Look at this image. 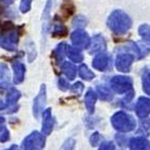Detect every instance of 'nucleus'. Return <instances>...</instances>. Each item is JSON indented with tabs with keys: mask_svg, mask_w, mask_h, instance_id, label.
Returning <instances> with one entry per match:
<instances>
[{
	"mask_svg": "<svg viewBox=\"0 0 150 150\" xmlns=\"http://www.w3.org/2000/svg\"><path fill=\"white\" fill-rule=\"evenodd\" d=\"M107 25L117 35H124L130 30L132 21L125 12L121 10L113 11L107 19Z\"/></svg>",
	"mask_w": 150,
	"mask_h": 150,
	"instance_id": "f257e3e1",
	"label": "nucleus"
},
{
	"mask_svg": "<svg viewBox=\"0 0 150 150\" xmlns=\"http://www.w3.org/2000/svg\"><path fill=\"white\" fill-rule=\"evenodd\" d=\"M19 41V33L15 30L11 22L3 24L2 32L0 33V47L8 52L16 50V45Z\"/></svg>",
	"mask_w": 150,
	"mask_h": 150,
	"instance_id": "f03ea898",
	"label": "nucleus"
},
{
	"mask_svg": "<svg viewBox=\"0 0 150 150\" xmlns=\"http://www.w3.org/2000/svg\"><path fill=\"white\" fill-rule=\"evenodd\" d=\"M111 124L120 132H129L135 128V120L132 115L124 111H119L111 117Z\"/></svg>",
	"mask_w": 150,
	"mask_h": 150,
	"instance_id": "7ed1b4c3",
	"label": "nucleus"
},
{
	"mask_svg": "<svg viewBox=\"0 0 150 150\" xmlns=\"http://www.w3.org/2000/svg\"><path fill=\"white\" fill-rule=\"evenodd\" d=\"M110 86L117 93H127L132 89V80L130 77L115 76L110 80Z\"/></svg>",
	"mask_w": 150,
	"mask_h": 150,
	"instance_id": "20e7f679",
	"label": "nucleus"
},
{
	"mask_svg": "<svg viewBox=\"0 0 150 150\" xmlns=\"http://www.w3.org/2000/svg\"><path fill=\"white\" fill-rule=\"evenodd\" d=\"M45 138L38 131H34L24 139L22 143L23 150H38L44 147Z\"/></svg>",
	"mask_w": 150,
	"mask_h": 150,
	"instance_id": "39448f33",
	"label": "nucleus"
},
{
	"mask_svg": "<svg viewBox=\"0 0 150 150\" xmlns=\"http://www.w3.org/2000/svg\"><path fill=\"white\" fill-rule=\"evenodd\" d=\"M71 42L76 47L87 48L90 44V38L88 34L83 30H77L71 34Z\"/></svg>",
	"mask_w": 150,
	"mask_h": 150,
	"instance_id": "423d86ee",
	"label": "nucleus"
},
{
	"mask_svg": "<svg viewBox=\"0 0 150 150\" xmlns=\"http://www.w3.org/2000/svg\"><path fill=\"white\" fill-rule=\"evenodd\" d=\"M133 60H134V57L131 54H120V55H118L117 60H115V67L119 71L128 73L130 70V66L132 64Z\"/></svg>",
	"mask_w": 150,
	"mask_h": 150,
	"instance_id": "0eeeda50",
	"label": "nucleus"
},
{
	"mask_svg": "<svg viewBox=\"0 0 150 150\" xmlns=\"http://www.w3.org/2000/svg\"><path fill=\"white\" fill-rule=\"evenodd\" d=\"M45 102H46V87L43 84V85H41L40 91H39L37 97L35 98L34 105H33V111H34V115L36 118H38L41 112H43Z\"/></svg>",
	"mask_w": 150,
	"mask_h": 150,
	"instance_id": "6e6552de",
	"label": "nucleus"
},
{
	"mask_svg": "<svg viewBox=\"0 0 150 150\" xmlns=\"http://www.w3.org/2000/svg\"><path fill=\"white\" fill-rule=\"evenodd\" d=\"M20 91L17 90L16 88H11L8 90V95H6V104H5V106L8 107V110L6 111V113H14L17 111L19 106L16 105V102L20 99Z\"/></svg>",
	"mask_w": 150,
	"mask_h": 150,
	"instance_id": "1a4fd4ad",
	"label": "nucleus"
},
{
	"mask_svg": "<svg viewBox=\"0 0 150 150\" xmlns=\"http://www.w3.org/2000/svg\"><path fill=\"white\" fill-rule=\"evenodd\" d=\"M135 112L139 118H147L150 115V99L145 97H141L135 105Z\"/></svg>",
	"mask_w": 150,
	"mask_h": 150,
	"instance_id": "9d476101",
	"label": "nucleus"
},
{
	"mask_svg": "<svg viewBox=\"0 0 150 150\" xmlns=\"http://www.w3.org/2000/svg\"><path fill=\"white\" fill-rule=\"evenodd\" d=\"M43 121H42V132L44 135H48L52 130H53L54 124H55V120H54L53 115H52V109L44 110L42 112Z\"/></svg>",
	"mask_w": 150,
	"mask_h": 150,
	"instance_id": "9b49d317",
	"label": "nucleus"
},
{
	"mask_svg": "<svg viewBox=\"0 0 150 150\" xmlns=\"http://www.w3.org/2000/svg\"><path fill=\"white\" fill-rule=\"evenodd\" d=\"M90 54L99 53V52H104L106 50V41L104 37L101 35H96L90 42Z\"/></svg>",
	"mask_w": 150,
	"mask_h": 150,
	"instance_id": "f8f14e48",
	"label": "nucleus"
},
{
	"mask_svg": "<svg viewBox=\"0 0 150 150\" xmlns=\"http://www.w3.org/2000/svg\"><path fill=\"white\" fill-rule=\"evenodd\" d=\"M109 57L106 54L101 53L93 58V66L97 70H105L109 65Z\"/></svg>",
	"mask_w": 150,
	"mask_h": 150,
	"instance_id": "ddd939ff",
	"label": "nucleus"
},
{
	"mask_svg": "<svg viewBox=\"0 0 150 150\" xmlns=\"http://www.w3.org/2000/svg\"><path fill=\"white\" fill-rule=\"evenodd\" d=\"M130 150H150V142L145 138H133L129 142Z\"/></svg>",
	"mask_w": 150,
	"mask_h": 150,
	"instance_id": "4468645a",
	"label": "nucleus"
},
{
	"mask_svg": "<svg viewBox=\"0 0 150 150\" xmlns=\"http://www.w3.org/2000/svg\"><path fill=\"white\" fill-rule=\"evenodd\" d=\"M13 70H14V83L19 84L23 82L25 76V66L21 62L13 63Z\"/></svg>",
	"mask_w": 150,
	"mask_h": 150,
	"instance_id": "2eb2a0df",
	"label": "nucleus"
},
{
	"mask_svg": "<svg viewBox=\"0 0 150 150\" xmlns=\"http://www.w3.org/2000/svg\"><path fill=\"white\" fill-rule=\"evenodd\" d=\"M97 98L98 97L96 91H93V89H88V91L85 95V98H84V103H85V106L89 113H93L95 111V105L96 102H97Z\"/></svg>",
	"mask_w": 150,
	"mask_h": 150,
	"instance_id": "dca6fc26",
	"label": "nucleus"
},
{
	"mask_svg": "<svg viewBox=\"0 0 150 150\" xmlns=\"http://www.w3.org/2000/svg\"><path fill=\"white\" fill-rule=\"evenodd\" d=\"M139 34L143 40V44L145 45V47L150 50V25L142 24L139 28Z\"/></svg>",
	"mask_w": 150,
	"mask_h": 150,
	"instance_id": "f3484780",
	"label": "nucleus"
},
{
	"mask_svg": "<svg viewBox=\"0 0 150 150\" xmlns=\"http://www.w3.org/2000/svg\"><path fill=\"white\" fill-rule=\"evenodd\" d=\"M66 55L74 62H81L83 60V55L81 53V50L77 47H74V46L66 45Z\"/></svg>",
	"mask_w": 150,
	"mask_h": 150,
	"instance_id": "a211bd4d",
	"label": "nucleus"
},
{
	"mask_svg": "<svg viewBox=\"0 0 150 150\" xmlns=\"http://www.w3.org/2000/svg\"><path fill=\"white\" fill-rule=\"evenodd\" d=\"M54 57L57 60L58 63H60L64 59V56L66 55V44L65 43H60L57 45V47L54 50Z\"/></svg>",
	"mask_w": 150,
	"mask_h": 150,
	"instance_id": "6ab92c4d",
	"label": "nucleus"
},
{
	"mask_svg": "<svg viewBox=\"0 0 150 150\" xmlns=\"http://www.w3.org/2000/svg\"><path fill=\"white\" fill-rule=\"evenodd\" d=\"M62 73L64 74L69 80H74L76 77V67L75 65L69 62H65L62 65Z\"/></svg>",
	"mask_w": 150,
	"mask_h": 150,
	"instance_id": "aec40b11",
	"label": "nucleus"
},
{
	"mask_svg": "<svg viewBox=\"0 0 150 150\" xmlns=\"http://www.w3.org/2000/svg\"><path fill=\"white\" fill-rule=\"evenodd\" d=\"M97 93L99 95L101 100L103 101H110L112 100V93L110 91L109 88L105 87V86H98L97 88Z\"/></svg>",
	"mask_w": 150,
	"mask_h": 150,
	"instance_id": "412c9836",
	"label": "nucleus"
},
{
	"mask_svg": "<svg viewBox=\"0 0 150 150\" xmlns=\"http://www.w3.org/2000/svg\"><path fill=\"white\" fill-rule=\"evenodd\" d=\"M79 75H80V77L82 78V79H84V80H86V81L93 80V78H95L93 73L87 67V66H86L85 64L81 65L80 67H79Z\"/></svg>",
	"mask_w": 150,
	"mask_h": 150,
	"instance_id": "4be33fe9",
	"label": "nucleus"
},
{
	"mask_svg": "<svg viewBox=\"0 0 150 150\" xmlns=\"http://www.w3.org/2000/svg\"><path fill=\"white\" fill-rule=\"evenodd\" d=\"M67 33H68L67 28H66L65 25L61 24V23H57V24H55V26H54L53 36H55V37H57V36L64 37V36L67 35Z\"/></svg>",
	"mask_w": 150,
	"mask_h": 150,
	"instance_id": "5701e85b",
	"label": "nucleus"
},
{
	"mask_svg": "<svg viewBox=\"0 0 150 150\" xmlns=\"http://www.w3.org/2000/svg\"><path fill=\"white\" fill-rule=\"evenodd\" d=\"M149 131H150V119L144 118V120L142 119L140 129H139L138 133H143L144 135H148Z\"/></svg>",
	"mask_w": 150,
	"mask_h": 150,
	"instance_id": "b1692460",
	"label": "nucleus"
},
{
	"mask_svg": "<svg viewBox=\"0 0 150 150\" xmlns=\"http://www.w3.org/2000/svg\"><path fill=\"white\" fill-rule=\"evenodd\" d=\"M62 12L65 16H70L74 13V4L71 0H64V3L62 4Z\"/></svg>",
	"mask_w": 150,
	"mask_h": 150,
	"instance_id": "393cba45",
	"label": "nucleus"
},
{
	"mask_svg": "<svg viewBox=\"0 0 150 150\" xmlns=\"http://www.w3.org/2000/svg\"><path fill=\"white\" fill-rule=\"evenodd\" d=\"M142 83H143V89H144V91L147 95L150 96V71L143 75Z\"/></svg>",
	"mask_w": 150,
	"mask_h": 150,
	"instance_id": "a878e982",
	"label": "nucleus"
},
{
	"mask_svg": "<svg viewBox=\"0 0 150 150\" xmlns=\"http://www.w3.org/2000/svg\"><path fill=\"white\" fill-rule=\"evenodd\" d=\"M33 0H22L20 4V11L21 13H28L30 10V5H32Z\"/></svg>",
	"mask_w": 150,
	"mask_h": 150,
	"instance_id": "bb28decb",
	"label": "nucleus"
},
{
	"mask_svg": "<svg viewBox=\"0 0 150 150\" xmlns=\"http://www.w3.org/2000/svg\"><path fill=\"white\" fill-rule=\"evenodd\" d=\"M87 23V21H86V19L84 17H82V16H78V17L75 18V20L73 21V24L74 26H84V25Z\"/></svg>",
	"mask_w": 150,
	"mask_h": 150,
	"instance_id": "cd10ccee",
	"label": "nucleus"
},
{
	"mask_svg": "<svg viewBox=\"0 0 150 150\" xmlns=\"http://www.w3.org/2000/svg\"><path fill=\"white\" fill-rule=\"evenodd\" d=\"M0 78L2 80H6L8 78V66L5 64L0 65Z\"/></svg>",
	"mask_w": 150,
	"mask_h": 150,
	"instance_id": "c85d7f7f",
	"label": "nucleus"
},
{
	"mask_svg": "<svg viewBox=\"0 0 150 150\" xmlns=\"http://www.w3.org/2000/svg\"><path fill=\"white\" fill-rule=\"evenodd\" d=\"M83 89H84V86H83V84L81 82L75 83V84L71 86V91H73L74 93H77V95H80L83 91Z\"/></svg>",
	"mask_w": 150,
	"mask_h": 150,
	"instance_id": "c756f323",
	"label": "nucleus"
},
{
	"mask_svg": "<svg viewBox=\"0 0 150 150\" xmlns=\"http://www.w3.org/2000/svg\"><path fill=\"white\" fill-rule=\"evenodd\" d=\"M101 141V137H100V133L99 132H93V134H91V137H90V144H91V146H97L99 143H100Z\"/></svg>",
	"mask_w": 150,
	"mask_h": 150,
	"instance_id": "7c9ffc66",
	"label": "nucleus"
},
{
	"mask_svg": "<svg viewBox=\"0 0 150 150\" xmlns=\"http://www.w3.org/2000/svg\"><path fill=\"white\" fill-rule=\"evenodd\" d=\"M58 86H59V88H60L61 90H63V91H65V90H67L68 88H69L68 82L65 80V79H63V78H60V79L58 80Z\"/></svg>",
	"mask_w": 150,
	"mask_h": 150,
	"instance_id": "2f4dec72",
	"label": "nucleus"
},
{
	"mask_svg": "<svg viewBox=\"0 0 150 150\" xmlns=\"http://www.w3.org/2000/svg\"><path fill=\"white\" fill-rule=\"evenodd\" d=\"M115 146L112 142H104L102 143V145L100 146L99 150H115Z\"/></svg>",
	"mask_w": 150,
	"mask_h": 150,
	"instance_id": "473e14b6",
	"label": "nucleus"
},
{
	"mask_svg": "<svg viewBox=\"0 0 150 150\" xmlns=\"http://www.w3.org/2000/svg\"><path fill=\"white\" fill-rule=\"evenodd\" d=\"M74 147H75V140L69 139V140H67L65 142V144L61 148V150H73Z\"/></svg>",
	"mask_w": 150,
	"mask_h": 150,
	"instance_id": "72a5a7b5",
	"label": "nucleus"
},
{
	"mask_svg": "<svg viewBox=\"0 0 150 150\" xmlns=\"http://www.w3.org/2000/svg\"><path fill=\"white\" fill-rule=\"evenodd\" d=\"M8 140H10V131H8L6 128H3L2 133H1V135H0V142L4 143Z\"/></svg>",
	"mask_w": 150,
	"mask_h": 150,
	"instance_id": "f704fd0d",
	"label": "nucleus"
},
{
	"mask_svg": "<svg viewBox=\"0 0 150 150\" xmlns=\"http://www.w3.org/2000/svg\"><path fill=\"white\" fill-rule=\"evenodd\" d=\"M4 122H5L4 119H3L2 117H0V130L3 128V124H4Z\"/></svg>",
	"mask_w": 150,
	"mask_h": 150,
	"instance_id": "c9c22d12",
	"label": "nucleus"
},
{
	"mask_svg": "<svg viewBox=\"0 0 150 150\" xmlns=\"http://www.w3.org/2000/svg\"><path fill=\"white\" fill-rule=\"evenodd\" d=\"M5 150H19V147H18L17 145H13V146H11L10 148H8V149H5Z\"/></svg>",
	"mask_w": 150,
	"mask_h": 150,
	"instance_id": "e433bc0d",
	"label": "nucleus"
},
{
	"mask_svg": "<svg viewBox=\"0 0 150 150\" xmlns=\"http://www.w3.org/2000/svg\"><path fill=\"white\" fill-rule=\"evenodd\" d=\"M2 1L5 3V4H12V3L14 2L15 0H2Z\"/></svg>",
	"mask_w": 150,
	"mask_h": 150,
	"instance_id": "4c0bfd02",
	"label": "nucleus"
},
{
	"mask_svg": "<svg viewBox=\"0 0 150 150\" xmlns=\"http://www.w3.org/2000/svg\"><path fill=\"white\" fill-rule=\"evenodd\" d=\"M5 108V104L2 102V101L0 100V110H2V109H4Z\"/></svg>",
	"mask_w": 150,
	"mask_h": 150,
	"instance_id": "58836bf2",
	"label": "nucleus"
}]
</instances>
